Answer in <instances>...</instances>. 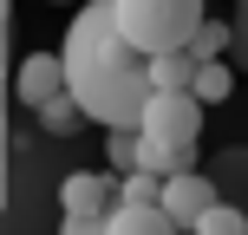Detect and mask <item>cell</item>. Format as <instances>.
Instances as JSON below:
<instances>
[{"mask_svg": "<svg viewBox=\"0 0 248 235\" xmlns=\"http://www.w3.org/2000/svg\"><path fill=\"white\" fill-rule=\"evenodd\" d=\"M65 92L85 105L92 124H137L150 98V59L124 39L118 0H85L65 26Z\"/></svg>", "mask_w": 248, "mask_h": 235, "instance_id": "6da1fadb", "label": "cell"}, {"mask_svg": "<svg viewBox=\"0 0 248 235\" xmlns=\"http://www.w3.org/2000/svg\"><path fill=\"white\" fill-rule=\"evenodd\" d=\"M118 26L137 52H183L202 26V0H118Z\"/></svg>", "mask_w": 248, "mask_h": 235, "instance_id": "7a4b0ae2", "label": "cell"}, {"mask_svg": "<svg viewBox=\"0 0 248 235\" xmlns=\"http://www.w3.org/2000/svg\"><path fill=\"white\" fill-rule=\"evenodd\" d=\"M137 131H157V137H176V144H196L202 137V98L196 92H150L144 111H137Z\"/></svg>", "mask_w": 248, "mask_h": 235, "instance_id": "3957f363", "label": "cell"}, {"mask_svg": "<svg viewBox=\"0 0 248 235\" xmlns=\"http://www.w3.org/2000/svg\"><path fill=\"white\" fill-rule=\"evenodd\" d=\"M52 92H65V59L59 52H26V59L13 65V105L39 111Z\"/></svg>", "mask_w": 248, "mask_h": 235, "instance_id": "277c9868", "label": "cell"}, {"mask_svg": "<svg viewBox=\"0 0 248 235\" xmlns=\"http://www.w3.org/2000/svg\"><path fill=\"white\" fill-rule=\"evenodd\" d=\"M157 203L170 209V222L189 235V222H196L209 203H222V196H216V183H209L202 170H176V176H163V196H157Z\"/></svg>", "mask_w": 248, "mask_h": 235, "instance_id": "5b68a950", "label": "cell"}, {"mask_svg": "<svg viewBox=\"0 0 248 235\" xmlns=\"http://www.w3.org/2000/svg\"><path fill=\"white\" fill-rule=\"evenodd\" d=\"M59 203H65V216H111V209H118V176L72 170V176L59 183Z\"/></svg>", "mask_w": 248, "mask_h": 235, "instance_id": "8992f818", "label": "cell"}, {"mask_svg": "<svg viewBox=\"0 0 248 235\" xmlns=\"http://www.w3.org/2000/svg\"><path fill=\"white\" fill-rule=\"evenodd\" d=\"M105 235H183V229L170 222L163 203H118V209L105 216Z\"/></svg>", "mask_w": 248, "mask_h": 235, "instance_id": "52a82bcc", "label": "cell"}, {"mask_svg": "<svg viewBox=\"0 0 248 235\" xmlns=\"http://www.w3.org/2000/svg\"><path fill=\"white\" fill-rule=\"evenodd\" d=\"M137 163L157 176H176V170H196V144H176V137H157V131H137Z\"/></svg>", "mask_w": 248, "mask_h": 235, "instance_id": "ba28073f", "label": "cell"}, {"mask_svg": "<svg viewBox=\"0 0 248 235\" xmlns=\"http://www.w3.org/2000/svg\"><path fill=\"white\" fill-rule=\"evenodd\" d=\"M7 33H13V0H0V203H7V105H13V72H7Z\"/></svg>", "mask_w": 248, "mask_h": 235, "instance_id": "9c48e42d", "label": "cell"}, {"mask_svg": "<svg viewBox=\"0 0 248 235\" xmlns=\"http://www.w3.org/2000/svg\"><path fill=\"white\" fill-rule=\"evenodd\" d=\"M189 78H196V59L183 52H150V92H183Z\"/></svg>", "mask_w": 248, "mask_h": 235, "instance_id": "30bf717a", "label": "cell"}, {"mask_svg": "<svg viewBox=\"0 0 248 235\" xmlns=\"http://www.w3.org/2000/svg\"><path fill=\"white\" fill-rule=\"evenodd\" d=\"M189 92H196L202 105H222L229 92H235V65H229V59H196V78H189Z\"/></svg>", "mask_w": 248, "mask_h": 235, "instance_id": "8fae6325", "label": "cell"}, {"mask_svg": "<svg viewBox=\"0 0 248 235\" xmlns=\"http://www.w3.org/2000/svg\"><path fill=\"white\" fill-rule=\"evenodd\" d=\"M33 118H39V124H46V131H59V137H65V131H78V124H85V105H78V98H72V92H52V98H46V105H39V111H33Z\"/></svg>", "mask_w": 248, "mask_h": 235, "instance_id": "7c38bea8", "label": "cell"}, {"mask_svg": "<svg viewBox=\"0 0 248 235\" xmlns=\"http://www.w3.org/2000/svg\"><path fill=\"white\" fill-rule=\"evenodd\" d=\"M189 235H248V216L229 209V203H209V209L189 222Z\"/></svg>", "mask_w": 248, "mask_h": 235, "instance_id": "4fadbf2b", "label": "cell"}, {"mask_svg": "<svg viewBox=\"0 0 248 235\" xmlns=\"http://www.w3.org/2000/svg\"><path fill=\"white\" fill-rule=\"evenodd\" d=\"M157 196H163V176H157V170H144V163L118 176V203H157Z\"/></svg>", "mask_w": 248, "mask_h": 235, "instance_id": "5bb4252c", "label": "cell"}, {"mask_svg": "<svg viewBox=\"0 0 248 235\" xmlns=\"http://www.w3.org/2000/svg\"><path fill=\"white\" fill-rule=\"evenodd\" d=\"M222 52H229V26L202 13V26L189 33V59H222Z\"/></svg>", "mask_w": 248, "mask_h": 235, "instance_id": "9a60e30c", "label": "cell"}, {"mask_svg": "<svg viewBox=\"0 0 248 235\" xmlns=\"http://www.w3.org/2000/svg\"><path fill=\"white\" fill-rule=\"evenodd\" d=\"M229 52L248 65V0H235V20H229Z\"/></svg>", "mask_w": 248, "mask_h": 235, "instance_id": "2e32d148", "label": "cell"}, {"mask_svg": "<svg viewBox=\"0 0 248 235\" xmlns=\"http://www.w3.org/2000/svg\"><path fill=\"white\" fill-rule=\"evenodd\" d=\"M59 235H105V216H65Z\"/></svg>", "mask_w": 248, "mask_h": 235, "instance_id": "e0dca14e", "label": "cell"}]
</instances>
